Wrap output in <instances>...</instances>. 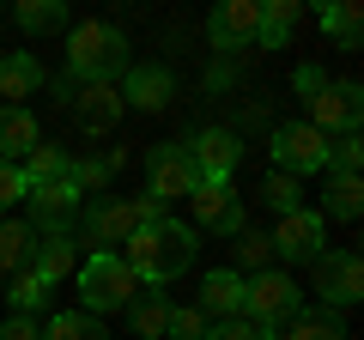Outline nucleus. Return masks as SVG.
<instances>
[{
    "instance_id": "f257e3e1",
    "label": "nucleus",
    "mask_w": 364,
    "mask_h": 340,
    "mask_svg": "<svg viewBox=\"0 0 364 340\" xmlns=\"http://www.w3.org/2000/svg\"><path fill=\"white\" fill-rule=\"evenodd\" d=\"M195 225L182 219H158V225H140V231L122 243V262H128L134 280H146V286H170V280H182V267H195Z\"/></svg>"
},
{
    "instance_id": "f03ea898",
    "label": "nucleus",
    "mask_w": 364,
    "mask_h": 340,
    "mask_svg": "<svg viewBox=\"0 0 364 340\" xmlns=\"http://www.w3.org/2000/svg\"><path fill=\"white\" fill-rule=\"evenodd\" d=\"M67 73L85 79V85H116L128 73V37L104 18H85V25H67Z\"/></svg>"
},
{
    "instance_id": "7ed1b4c3",
    "label": "nucleus",
    "mask_w": 364,
    "mask_h": 340,
    "mask_svg": "<svg viewBox=\"0 0 364 340\" xmlns=\"http://www.w3.org/2000/svg\"><path fill=\"white\" fill-rule=\"evenodd\" d=\"M73 280H79V292H85V304H79L85 316L128 310V298L140 292V280L128 274V262H122L116 249H97V255H85V267H73Z\"/></svg>"
},
{
    "instance_id": "20e7f679",
    "label": "nucleus",
    "mask_w": 364,
    "mask_h": 340,
    "mask_svg": "<svg viewBox=\"0 0 364 340\" xmlns=\"http://www.w3.org/2000/svg\"><path fill=\"white\" fill-rule=\"evenodd\" d=\"M267 152L279 176H316V170H328V134H316L310 122H279L267 134Z\"/></svg>"
},
{
    "instance_id": "39448f33",
    "label": "nucleus",
    "mask_w": 364,
    "mask_h": 340,
    "mask_svg": "<svg viewBox=\"0 0 364 340\" xmlns=\"http://www.w3.org/2000/svg\"><path fill=\"white\" fill-rule=\"evenodd\" d=\"M304 298H298V280H286L279 267H261V274L243 280V316L249 322H286V316H298Z\"/></svg>"
},
{
    "instance_id": "423d86ee",
    "label": "nucleus",
    "mask_w": 364,
    "mask_h": 340,
    "mask_svg": "<svg viewBox=\"0 0 364 340\" xmlns=\"http://www.w3.org/2000/svg\"><path fill=\"white\" fill-rule=\"evenodd\" d=\"M195 188H200V170H195V158H188L182 140H164V146L146 152V195L182 201V195H195Z\"/></svg>"
},
{
    "instance_id": "0eeeda50",
    "label": "nucleus",
    "mask_w": 364,
    "mask_h": 340,
    "mask_svg": "<svg viewBox=\"0 0 364 340\" xmlns=\"http://www.w3.org/2000/svg\"><path fill=\"white\" fill-rule=\"evenodd\" d=\"M358 122H364V92L352 85V79H328L322 92L310 97V128L316 134H358Z\"/></svg>"
},
{
    "instance_id": "6e6552de",
    "label": "nucleus",
    "mask_w": 364,
    "mask_h": 340,
    "mask_svg": "<svg viewBox=\"0 0 364 340\" xmlns=\"http://www.w3.org/2000/svg\"><path fill=\"white\" fill-rule=\"evenodd\" d=\"M316 292H322V310H352L364 298V262L358 249H340V255H316Z\"/></svg>"
},
{
    "instance_id": "1a4fd4ad",
    "label": "nucleus",
    "mask_w": 364,
    "mask_h": 340,
    "mask_svg": "<svg viewBox=\"0 0 364 340\" xmlns=\"http://www.w3.org/2000/svg\"><path fill=\"white\" fill-rule=\"evenodd\" d=\"M25 201H31V231L37 237H49V231H67V225L79 219V207H85V195H79L67 176H55V183H31L25 188Z\"/></svg>"
},
{
    "instance_id": "9d476101",
    "label": "nucleus",
    "mask_w": 364,
    "mask_h": 340,
    "mask_svg": "<svg viewBox=\"0 0 364 340\" xmlns=\"http://www.w3.org/2000/svg\"><path fill=\"white\" fill-rule=\"evenodd\" d=\"M273 255L279 262H316V255H328V219L316 207H298V213H279V231L267 237Z\"/></svg>"
},
{
    "instance_id": "9b49d317",
    "label": "nucleus",
    "mask_w": 364,
    "mask_h": 340,
    "mask_svg": "<svg viewBox=\"0 0 364 340\" xmlns=\"http://www.w3.org/2000/svg\"><path fill=\"white\" fill-rule=\"evenodd\" d=\"M182 146H188V158H195L200 183H231L237 158H243V140H237L231 128H200L195 140H182Z\"/></svg>"
},
{
    "instance_id": "f8f14e48",
    "label": "nucleus",
    "mask_w": 364,
    "mask_h": 340,
    "mask_svg": "<svg viewBox=\"0 0 364 340\" xmlns=\"http://www.w3.org/2000/svg\"><path fill=\"white\" fill-rule=\"evenodd\" d=\"M188 207H195V225H200V231H219V237L249 231V219H243V201L231 195V183H200L195 195H188Z\"/></svg>"
},
{
    "instance_id": "ddd939ff",
    "label": "nucleus",
    "mask_w": 364,
    "mask_h": 340,
    "mask_svg": "<svg viewBox=\"0 0 364 340\" xmlns=\"http://www.w3.org/2000/svg\"><path fill=\"white\" fill-rule=\"evenodd\" d=\"M255 25H261V0H219L213 18H207V37H213L219 55H231V49L255 43Z\"/></svg>"
},
{
    "instance_id": "4468645a",
    "label": "nucleus",
    "mask_w": 364,
    "mask_h": 340,
    "mask_svg": "<svg viewBox=\"0 0 364 340\" xmlns=\"http://www.w3.org/2000/svg\"><path fill=\"white\" fill-rule=\"evenodd\" d=\"M43 85H49V73H43V61L31 49L0 55V104L6 110H25V97H37Z\"/></svg>"
},
{
    "instance_id": "2eb2a0df",
    "label": "nucleus",
    "mask_w": 364,
    "mask_h": 340,
    "mask_svg": "<svg viewBox=\"0 0 364 340\" xmlns=\"http://www.w3.org/2000/svg\"><path fill=\"white\" fill-rule=\"evenodd\" d=\"M116 92H122V104L158 116V110H170V97H176V79H170V67H128Z\"/></svg>"
},
{
    "instance_id": "dca6fc26",
    "label": "nucleus",
    "mask_w": 364,
    "mask_h": 340,
    "mask_svg": "<svg viewBox=\"0 0 364 340\" xmlns=\"http://www.w3.org/2000/svg\"><path fill=\"white\" fill-rule=\"evenodd\" d=\"M73 267H79V237L73 231H49V237L31 243V274H37L43 286H61Z\"/></svg>"
},
{
    "instance_id": "f3484780",
    "label": "nucleus",
    "mask_w": 364,
    "mask_h": 340,
    "mask_svg": "<svg viewBox=\"0 0 364 340\" xmlns=\"http://www.w3.org/2000/svg\"><path fill=\"white\" fill-rule=\"evenodd\" d=\"M134 237V213H128V201H116V195H97V201H85V243H128Z\"/></svg>"
},
{
    "instance_id": "a211bd4d",
    "label": "nucleus",
    "mask_w": 364,
    "mask_h": 340,
    "mask_svg": "<svg viewBox=\"0 0 364 340\" xmlns=\"http://www.w3.org/2000/svg\"><path fill=\"white\" fill-rule=\"evenodd\" d=\"M122 110H128V104H122L116 85H79V92H73V122L85 134H109L122 122Z\"/></svg>"
},
{
    "instance_id": "6ab92c4d",
    "label": "nucleus",
    "mask_w": 364,
    "mask_h": 340,
    "mask_svg": "<svg viewBox=\"0 0 364 340\" xmlns=\"http://www.w3.org/2000/svg\"><path fill=\"white\" fill-rule=\"evenodd\" d=\"M200 316H219V322H231V316H243V274H231V267H213L207 280H200Z\"/></svg>"
},
{
    "instance_id": "aec40b11",
    "label": "nucleus",
    "mask_w": 364,
    "mask_h": 340,
    "mask_svg": "<svg viewBox=\"0 0 364 340\" xmlns=\"http://www.w3.org/2000/svg\"><path fill=\"white\" fill-rule=\"evenodd\" d=\"M298 18H304V6H298V0H261L255 43H261V49H286V43H291V31H298Z\"/></svg>"
},
{
    "instance_id": "412c9836",
    "label": "nucleus",
    "mask_w": 364,
    "mask_h": 340,
    "mask_svg": "<svg viewBox=\"0 0 364 340\" xmlns=\"http://www.w3.org/2000/svg\"><path fill=\"white\" fill-rule=\"evenodd\" d=\"M322 37H334L340 49H358L364 37V13H358V0H322Z\"/></svg>"
},
{
    "instance_id": "4be33fe9",
    "label": "nucleus",
    "mask_w": 364,
    "mask_h": 340,
    "mask_svg": "<svg viewBox=\"0 0 364 340\" xmlns=\"http://www.w3.org/2000/svg\"><path fill=\"white\" fill-rule=\"evenodd\" d=\"M31 146H37V116H31V110H6V104H0V158L18 164Z\"/></svg>"
},
{
    "instance_id": "5701e85b",
    "label": "nucleus",
    "mask_w": 364,
    "mask_h": 340,
    "mask_svg": "<svg viewBox=\"0 0 364 340\" xmlns=\"http://www.w3.org/2000/svg\"><path fill=\"white\" fill-rule=\"evenodd\" d=\"M364 213V188L358 176H340V170H328V188H322V219H358Z\"/></svg>"
},
{
    "instance_id": "b1692460",
    "label": "nucleus",
    "mask_w": 364,
    "mask_h": 340,
    "mask_svg": "<svg viewBox=\"0 0 364 340\" xmlns=\"http://www.w3.org/2000/svg\"><path fill=\"white\" fill-rule=\"evenodd\" d=\"M31 243H37V231H31L25 219H6L0 225V280H13L31 267Z\"/></svg>"
},
{
    "instance_id": "393cba45",
    "label": "nucleus",
    "mask_w": 364,
    "mask_h": 340,
    "mask_svg": "<svg viewBox=\"0 0 364 340\" xmlns=\"http://www.w3.org/2000/svg\"><path fill=\"white\" fill-rule=\"evenodd\" d=\"M128 322L140 340H164V322H170V298L164 292H134L128 298Z\"/></svg>"
},
{
    "instance_id": "a878e982",
    "label": "nucleus",
    "mask_w": 364,
    "mask_h": 340,
    "mask_svg": "<svg viewBox=\"0 0 364 340\" xmlns=\"http://www.w3.org/2000/svg\"><path fill=\"white\" fill-rule=\"evenodd\" d=\"M116 170H122V152H104V158H67V183H73L79 195H104Z\"/></svg>"
},
{
    "instance_id": "bb28decb",
    "label": "nucleus",
    "mask_w": 364,
    "mask_h": 340,
    "mask_svg": "<svg viewBox=\"0 0 364 340\" xmlns=\"http://www.w3.org/2000/svg\"><path fill=\"white\" fill-rule=\"evenodd\" d=\"M279 340H346V322H340V310H298L286 316Z\"/></svg>"
},
{
    "instance_id": "cd10ccee",
    "label": "nucleus",
    "mask_w": 364,
    "mask_h": 340,
    "mask_svg": "<svg viewBox=\"0 0 364 340\" xmlns=\"http://www.w3.org/2000/svg\"><path fill=\"white\" fill-rule=\"evenodd\" d=\"M43 340H109V334H104V322L85 316V310H55L49 322H43Z\"/></svg>"
},
{
    "instance_id": "c85d7f7f",
    "label": "nucleus",
    "mask_w": 364,
    "mask_h": 340,
    "mask_svg": "<svg viewBox=\"0 0 364 340\" xmlns=\"http://www.w3.org/2000/svg\"><path fill=\"white\" fill-rule=\"evenodd\" d=\"M18 31H31V37H49V31H67V6L61 0H18Z\"/></svg>"
},
{
    "instance_id": "c756f323",
    "label": "nucleus",
    "mask_w": 364,
    "mask_h": 340,
    "mask_svg": "<svg viewBox=\"0 0 364 340\" xmlns=\"http://www.w3.org/2000/svg\"><path fill=\"white\" fill-rule=\"evenodd\" d=\"M18 170H25V188L31 183H55V176H67V152H61V146H49V140H37Z\"/></svg>"
},
{
    "instance_id": "7c9ffc66",
    "label": "nucleus",
    "mask_w": 364,
    "mask_h": 340,
    "mask_svg": "<svg viewBox=\"0 0 364 340\" xmlns=\"http://www.w3.org/2000/svg\"><path fill=\"white\" fill-rule=\"evenodd\" d=\"M0 298H13V316H43V310H49V286H43L31 267H25V274H13V286L0 292Z\"/></svg>"
},
{
    "instance_id": "2f4dec72",
    "label": "nucleus",
    "mask_w": 364,
    "mask_h": 340,
    "mask_svg": "<svg viewBox=\"0 0 364 340\" xmlns=\"http://www.w3.org/2000/svg\"><path fill=\"white\" fill-rule=\"evenodd\" d=\"M273 262V243H267V231H237V262H231V274H261V267Z\"/></svg>"
},
{
    "instance_id": "473e14b6",
    "label": "nucleus",
    "mask_w": 364,
    "mask_h": 340,
    "mask_svg": "<svg viewBox=\"0 0 364 340\" xmlns=\"http://www.w3.org/2000/svg\"><path fill=\"white\" fill-rule=\"evenodd\" d=\"M261 201H267L273 213H298V207H304V188H298V176H279V170H267Z\"/></svg>"
},
{
    "instance_id": "72a5a7b5",
    "label": "nucleus",
    "mask_w": 364,
    "mask_h": 340,
    "mask_svg": "<svg viewBox=\"0 0 364 340\" xmlns=\"http://www.w3.org/2000/svg\"><path fill=\"white\" fill-rule=\"evenodd\" d=\"M164 340H207V316L195 304H170V322H164Z\"/></svg>"
},
{
    "instance_id": "f704fd0d",
    "label": "nucleus",
    "mask_w": 364,
    "mask_h": 340,
    "mask_svg": "<svg viewBox=\"0 0 364 340\" xmlns=\"http://www.w3.org/2000/svg\"><path fill=\"white\" fill-rule=\"evenodd\" d=\"M207 340H279V328L273 322H249V316H231V322L207 328Z\"/></svg>"
},
{
    "instance_id": "c9c22d12",
    "label": "nucleus",
    "mask_w": 364,
    "mask_h": 340,
    "mask_svg": "<svg viewBox=\"0 0 364 340\" xmlns=\"http://www.w3.org/2000/svg\"><path fill=\"white\" fill-rule=\"evenodd\" d=\"M358 158H364V140H358V134H334V140H328V170L358 176Z\"/></svg>"
},
{
    "instance_id": "e433bc0d",
    "label": "nucleus",
    "mask_w": 364,
    "mask_h": 340,
    "mask_svg": "<svg viewBox=\"0 0 364 340\" xmlns=\"http://www.w3.org/2000/svg\"><path fill=\"white\" fill-rule=\"evenodd\" d=\"M13 201H25V170H18V164H6V158H0V213L13 207Z\"/></svg>"
},
{
    "instance_id": "4c0bfd02",
    "label": "nucleus",
    "mask_w": 364,
    "mask_h": 340,
    "mask_svg": "<svg viewBox=\"0 0 364 340\" xmlns=\"http://www.w3.org/2000/svg\"><path fill=\"white\" fill-rule=\"evenodd\" d=\"M291 85H298V97H304V104H310V97H316V92H322V85H328V73H322V67H316V61H304L298 73H291Z\"/></svg>"
},
{
    "instance_id": "58836bf2",
    "label": "nucleus",
    "mask_w": 364,
    "mask_h": 340,
    "mask_svg": "<svg viewBox=\"0 0 364 340\" xmlns=\"http://www.w3.org/2000/svg\"><path fill=\"white\" fill-rule=\"evenodd\" d=\"M128 213H134V231H140V225H158V219H164V201H158V195H134Z\"/></svg>"
},
{
    "instance_id": "ea45409f",
    "label": "nucleus",
    "mask_w": 364,
    "mask_h": 340,
    "mask_svg": "<svg viewBox=\"0 0 364 340\" xmlns=\"http://www.w3.org/2000/svg\"><path fill=\"white\" fill-rule=\"evenodd\" d=\"M0 340H43V328H37V316H6L0 322Z\"/></svg>"
},
{
    "instance_id": "a19ab883",
    "label": "nucleus",
    "mask_w": 364,
    "mask_h": 340,
    "mask_svg": "<svg viewBox=\"0 0 364 340\" xmlns=\"http://www.w3.org/2000/svg\"><path fill=\"white\" fill-rule=\"evenodd\" d=\"M0 292H6V280H0Z\"/></svg>"
}]
</instances>
